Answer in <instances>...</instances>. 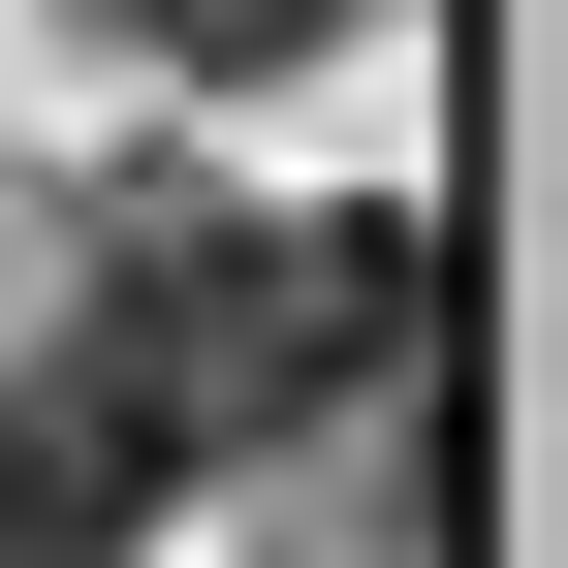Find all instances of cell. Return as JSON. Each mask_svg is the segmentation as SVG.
Wrapping results in <instances>:
<instances>
[{"mask_svg":"<svg viewBox=\"0 0 568 568\" xmlns=\"http://www.w3.org/2000/svg\"><path fill=\"white\" fill-rule=\"evenodd\" d=\"M159 506H190V410L126 379L95 316H63L32 379H0V568H126V537H159Z\"/></svg>","mask_w":568,"mask_h":568,"instance_id":"cell-2","label":"cell"},{"mask_svg":"<svg viewBox=\"0 0 568 568\" xmlns=\"http://www.w3.org/2000/svg\"><path fill=\"white\" fill-rule=\"evenodd\" d=\"M95 347L190 410V474H253L284 410H379L410 347H443V222H410V190H316V222H190V190H159V222L95 253Z\"/></svg>","mask_w":568,"mask_h":568,"instance_id":"cell-1","label":"cell"},{"mask_svg":"<svg viewBox=\"0 0 568 568\" xmlns=\"http://www.w3.org/2000/svg\"><path fill=\"white\" fill-rule=\"evenodd\" d=\"M126 32H159V63H316L347 0H126Z\"/></svg>","mask_w":568,"mask_h":568,"instance_id":"cell-3","label":"cell"}]
</instances>
